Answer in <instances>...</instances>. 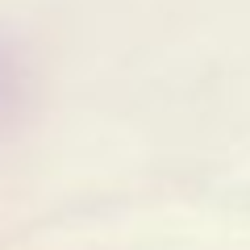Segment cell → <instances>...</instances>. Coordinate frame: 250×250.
Returning <instances> with one entry per match:
<instances>
[{
  "mask_svg": "<svg viewBox=\"0 0 250 250\" xmlns=\"http://www.w3.org/2000/svg\"><path fill=\"white\" fill-rule=\"evenodd\" d=\"M0 88H4V67H0Z\"/></svg>",
  "mask_w": 250,
  "mask_h": 250,
  "instance_id": "cell-1",
  "label": "cell"
}]
</instances>
